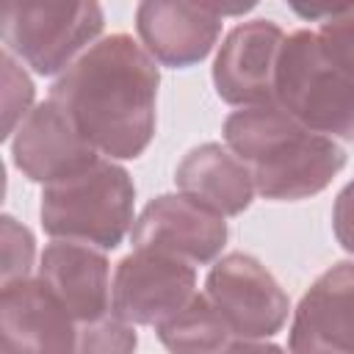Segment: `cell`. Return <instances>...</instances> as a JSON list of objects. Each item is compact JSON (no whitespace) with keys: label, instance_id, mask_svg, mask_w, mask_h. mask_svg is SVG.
Masks as SVG:
<instances>
[{"label":"cell","instance_id":"obj_1","mask_svg":"<svg viewBox=\"0 0 354 354\" xmlns=\"http://www.w3.org/2000/svg\"><path fill=\"white\" fill-rule=\"evenodd\" d=\"M158 61L127 33L91 44L53 86L75 130L108 158H138L155 136Z\"/></svg>","mask_w":354,"mask_h":354},{"label":"cell","instance_id":"obj_2","mask_svg":"<svg viewBox=\"0 0 354 354\" xmlns=\"http://www.w3.org/2000/svg\"><path fill=\"white\" fill-rule=\"evenodd\" d=\"M224 144L249 169L254 191L271 202L321 194L346 166V152L335 138L307 130L274 102L230 113Z\"/></svg>","mask_w":354,"mask_h":354},{"label":"cell","instance_id":"obj_3","mask_svg":"<svg viewBox=\"0 0 354 354\" xmlns=\"http://www.w3.org/2000/svg\"><path fill=\"white\" fill-rule=\"evenodd\" d=\"M274 105L326 138L354 141V66L335 58L315 30L285 36Z\"/></svg>","mask_w":354,"mask_h":354},{"label":"cell","instance_id":"obj_4","mask_svg":"<svg viewBox=\"0 0 354 354\" xmlns=\"http://www.w3.org/2000/svg\"><path fill=\"white\" fill-rule=\"evenodd\" d=\"M133 199L130 174L113 160H97L69 180L44 185L39 213L53 241L116 249L130 232Z\"/></svg>","mask_w":354,"mask_h":354},{"label":"cell","instance_id":"obj_5","mask_svg":"<svg viewBox=\"0 0 354 354\" xmlns=\"http://www.w3.org/2000/svg\"><path fill=\"white\" fill-rule=\"evenodd\" d=\"M0 28L11 55L39 75H55L66 72L100 36L102 8L80 0H6Z\"/></svg>","mask_w":354,"mask_h":354},{"label":"cell","instance_id":"obj_6","mask_svg":"<svg viewBox=\"0 0 354 354\" xmlns=\"http://www.w3.org/2000/svg\"><path fill=\"white\" fill-rule=\"evenodd\" d=\"M205 296L227 321L235 340H263L288 321V296L274 274L252 254L221 257L205 282Z\"/></svg>","mask_w":354,"mask_h":354},{"label":"cell","instance_id":"obj_7","mask_svg":"<svg viewBox=\"0 0 354 354\" xmlns=\"http://www.w3.org/2000/svg\"><path fill=\"white\" fill-rule=\"evenodd\" d=\"M130 238L141 252L166 254L188 266H205L221 254L227 243V221L177 191L155 196L136 218Z\"/></svg>","mask_w":354,"mask_h":354},{"label":"cell","instance_id":"obj_8","mask_svg":"<svg viewBox=\"0 0 354 354\" xmlns=\"http://www.w3.org/2000/svg\"><path fill=\"white\" fill-rule=\"evenodd\" d=\"M196 296L194 266L136 249L127 254L111 285V310L127 324L160 326Z\"/></svg>","mask_w":354,"mask_h":354},{"label":"cell","instance_id":"obj_9","mask_svg":"<svg viewBox=\"0 0 354 354\" xmlns=\"http://www.w3.org/2000/svg\"><path fill=\"white\" fill-rule=\"evenodd\" d=\"M282 44L285 33L271 19H252L232 28L213 64L216 94L241 108L271 105Z\"/></svg>","mask_w":354,"mask_h":354},{"label":"cell","instance_id":"obj_10","mask_svg":"<svg viewBox=\"0 0 354 354\" xmlns=\"http://www.w3.org/2000/svg\"><path fill=\"white\" fill-rule=\"evenodd\" d=\"M3 354H72L77 321L36 277L3 285L0 293Z\"/></svg>","mask_w":354,"mask_h":354},{"label":"cell","instance_id":"obj_11","mask_svg":"<svg viewBox=\"0 0 354 354\" xmlns=\"http://www.w3.org/2000/svg\"><path fill=\"white\" fill-rule=\"evenodd\" d=\"M11 155L28 180L44 185L69 180L100 160V152L75 130L55 100H44L28 113L14 133Z\"/></svg>","mask_w":354,"mask_h":354},{"label":"cell","instance_id":"obj_12","mask_svg":"<svg viewBox=\"0 0 354 354\" xmlns=\"http://www.w3.org/2000/svg\"><path fill=\"white\" fill-rule=\"evenodd\" d=\"M288 346L290 354H354V263H337L310 285Z\"/></svg>","mask_w":354,"mask_h":354},{"label":"cell","instance_id":"obj_13","mask_svg":"<svg viewBox=\"0 0 354 354\" xmlns=\"http://www.w3.org/2000/svg\"><path fill=\"white\" fill-rule=\"evenodd\" d=\"M224 17L210 3H163L149 0L136 8L141 47L163 66H191L202 61L218 33Z\"/></svg>","mask_w":354,"mask_h":354},{"label":"cell","instance_id":"obj_14","mask_svg":"<svg viewBox=\"0 0 354 354\" xmlns=\"http://www.w3.org/2000/svg\"><path fill=\"white\" fill-rule=\"evenodd\" d=\"M39 279L61 299L77 324L111 313V277L102 249L77 241H53L41 252Z\"/></svg>","mask_w":354,"mask_h":354},{"label":"cell","instance_id":"obj_15","mask_svg":"<svg viewBox=\"0 0 354 354\" xmlns=\"http://www.w3.org/2000/svg\"><path fill=\"white\" fill-rule=\"evenodd\" d=\"M177 191L210 207L218 216H238L254 199V180L243 160L230 147L202 144L194 147L174 171Z\"/></svg>","mask_w":354,"mask_h":354},{"label":"cell","instance_id":"obj_16","mask_svg":"<svg viewBox=\"0 0 354 354\" xmlns=\"http://www.w3.org/2000/svg\"><path fill=\"white\" fill-rule=\"evenodd\" d=\"M155 329L169 354H218L235 340L227 321L205 293H196L180 313Z\"/></svg>","mask_w":354,"mask_h":354},{"label":"cell","instance_id":"obj_17","mask_svg":"<svg viewBox=\"0 0 354 354\" xmlns=\"http://www.w3.org/2000/svg\"><path fill=\"white\" fill-rule=\"evenodd\" d=\"M304 19H318L315 30L326 50L343 64L354 66V3H326V6H293Z\"/></svg>","mask_w":354,"mask_h":354},{"label":"cell","instance_id":"obj_18","mask_svg":"<svg viewBox=\"0 0 354 354\" xmlns=\"http://www.w3.org/2000/svg\"><path fill=\"white\" fill-rule=\"evenodd\" d=\"M136 329L116 313L97 321L77 324V340L72 354H136Z\"/></svg>","mask_w":354,"mask_h":354},{"label":"cell","instance_id":"obj_19","mask_svg":"<svg viewBox=\"0 0 354 354\" xmlns=\"http://www.w3.org/2000/svg\"><path fill=\"white\" fill-rule=\"evenodd\" d=\"M3 138L14 136L19 130V124L28 119V113L33 111V83L25 75V69H19V64L14 61V55L6 50L3 58Z\"/></svg>","mask_w":354,"mask_h":354},{"label":"cell","instance_id":"obj_20","mask_svg":"<svg viewBox=\"0 0 354 354\" xmlns=\"http://www.w3.org/2000/svg\"><path fill=\"white\" fill-rule=\"evenodd\" d=\"M0 249H3V285L28 279L30 266H33V235L28 227H22L17 218L3 216L0 224Z\"/></svg>","mask_w":354,"mask_h":354},{"label":"cell","instance_id":"obj_21","mask_svg":"<svg viewBox=\"0 0 354 354\" xmlns=\"http://www.w3.org/2000/svg\"><path fill=\"white\" fill-rule=\"evenodd\" d=\"M332 230L337 243L354 254V180L337 194L335 210H332Z\"/></svg>","mask_w":354,"mask_h":354},{"label":"cell","instance_id":"obj_22","mask_svg":"<svg viewBox=\"0 0 354 354\" xmlns=\"http://www.w3.org/2000/svg\"><path fill=\"white\" fill-rule=\"evenodd\" d=\"M218 354H285L279 346L274 343H263V340H232L227 348H221Z\"/></svg>","mask_w":354,"mask_h":354}]
</instances>
